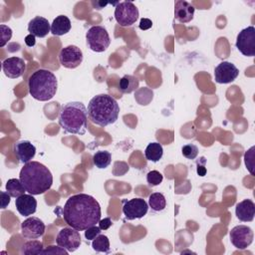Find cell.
<instances>
[{"label":"cell","instance_id":"25","mask_svg":"<svg viewBox=\"0 0 255 255\" xmlns=\"http://www.w3.org/2000/svg\"><path fill=\"white\" fill-rule=\"evenodd\" d=\"M6 191L11 195V197L17 198L25 193V188L18 178H10L6 182Z\"/></svg>","mask_w":255,"mask_h":255},{"label":"cell","instance_id":"14","mask_svg":"<svg viewBox=\"0 0 255 255\" xmlns=\"http://www.w3.org/2000/svg\"><path fill=\"white\" fill-rule=\"evenodd\" d=\"M239 70L230 62L223 61L214 70V80L218 84H229L236 80Z\"/></svg>","mask_w":255,"mask_h":255},{"label":"cell","instance_id":"7","mask_svg":"<svg viewBox=\"0 0 255 255\" xmlns=\"http://www.w3.org/2000/svg\"><path fill=\"white\" fill-rule=\"evenodd\" d=\"M115 19L122 27H129L138 19V9L130 1L118 3L115 9Z\"/></svg>","mask_w":255,"mask_h":255},{"label":"cell","instance_id":"20","mask_svg":"<svg viewBox=\"0 0 255 255\" xmlns=\"http://www.w3.org/2000/svg\"><path fill=\"white\" fill-rule=\"evenodd\" d=\"M235 215L242 222H251L255 216V204L251 199H244L236 204Z\"/></svg>","mask_w":255,"mask_h":255},{"label":"cell","instance_id":"22","mask_svg":"<svg viewBox=\"0 0 255 255\" xmlns=\"http://www.w3.org/2000/svg\"><path fill=\"white\" fill-rule=\"evenodd\" d=\"M139 86V80L131 75H125L119 82V89L122 93L130 94Z\"/></svg>","mask_w":255,"mask_h":255},{"label":"cell","instance_id":"12","mask_svg":"<svg viewBox=\"0 0 255 255\" xmlns=\"http://www.w3.org/2000/svg\"><path fill=\"white\" fill-rule=\"evenodd\" d=\"M59 62L67 69H75L83 62V52L75 45L64 47L59 53Z\"/></svg>","mask_w":255,"mask_h":255},{"label":"cell","instance_id":"8","mask_svg":"<svg viewBox=\"0 0 255 255\" xmlns=\"http://www.w3.org/2000/svg\"><path fill=\"white\" fill-rule=\"evenodd\" d=\"M237 50L246 57L255 56V27L248 26L241 30L236 38Z\"/></svg>","mask_w":255,"mask_h":255},{"label":"cell","instance_id":"19","mask_svg":"<svg viewBox=\"0 0 255 255\" xmlns=\"http://www.w3.org/2000/svg\"><path fill=\"white\" fill-rule=\"evenodd\" d=\"M194 7L187 1L178 0L174 5V18L180 23H188L193 19Z\"/></svg>","mask_w":255,"mask_h":255},{"label":"cell","instance_id":"9","mask_svg":"<svg viewBox=\"0 0 255 255\" xmlns=\"http://www.w3.org/2000/svg\"><path fill=\"white\" fill-rule=\"evenodd\" d=\"M56 243L68 252H74L82 243L80 232L73 227L62 228L57 235Z\"/></svg>","mask_w":255,"mask_h":255},{"label":"cell","instance_id":"11","mask_svg":"<svg viewBox=\"0 0 255 255\" xmlns=\"http://www.w3.org/2000/svg\"><path fill=\"white\" fill-rule=\"evenodd\" d=\"M148 210V204L142 198L123 200V212L128 220L142 218Z\"/></svg>","mask_w":255,"mask_h":255},{"label":"cell","instance_id":"13","mask_svg":"<svg viewBox=\"0 0 255 255\" xmlns=\"http://www.w3.org/2000/svg\"><path fill=\"white\" fill-rule=\"evenodd\" d=\"M45 223L38 217L31 216L21 223L22 236L27 239H38L45 233Z\"/></svg>","mask_w":255,"mask_h":255},{"label":"cell","instance_id":"21","mask_svg":"<svg viewBox=\"0 0 255 255\" xmlns=\"http://www.w3.org/2000/svg\"><path fill=\"white\" fill-rule=\"evenodd\" d=\"M72 27L70 19L65 15L57 16L51 24V33L54 36H63L70 32Z\"/></svg>","mask_w":255,"mask_h":255},{"label":"cell","instance_id":"17","mask_svg":"<svg viewBox=\"0 0 255 255\" xmlns=\"http://www.w3.org/2000/svg\"><path fill=\"white\" fill-rule=\"evenodd\" d=\"M17 211L22 216H30L37 210V200L32 194H22L15 200Z\"/></svg>","mask_w":255,"mask_h":255},{"label":"cell","instance_id":"4","mask_svg":"<svg viewBox=\"0 0 255 255\" xmlns=\"http://www.w3.org/2000/svg\"><path fill=\"white\" fill-rule=\"evenodd\" d=\"M58 120L66 132L83 135L88 127V110L81 102H70L62 106Z\"/></svg>","mask_w":255,"mask_h":255},{"label":"cell","instance_id":"5","mask_svg":"<svg viewBox=\"0 0 255 255\" xmlns=\"http://www.w3.org/2000/svg\"><path fill=\"white\" fill-rule=\"evenodd\" d=\"M28 89L30 95L37 101L47 102L57 93L58 81L56 76L49 70L39 69L29 78Z\"/></svg>","mask_w":255,"mask_h":255},{"label":"cell","instance_id":"1","mask_svg":"<svg viewBox=\"0 0 255 255\" xmlns=\"http://www.w3.org/2000/svg\"><path fill=\"white\" fill-rule=\"evenodd\" d=\"M65 222L78 231L99 223L102 215L101 205L95 197L86 193L70 196L62 210Z\"/></svg>","mask_w":255,"mask_h":255},{"label":"cell","instance_id":"33","mask_svg":"<svg viewBox=\"0 0 255 255\" xmlns=\"http://www.w3.org/2000/svg\"><path fill=\"white\" fill-rule=\"evenodd\" d=\"M101 231L102 229L99 226L93 225L85 230V237L87 240H94L97 236L101 234Z\"/></svg>","mask_w":255,"mask_h":255},{"label":"cell","instance_id":"36","mask_svg":"<svg viewBox=\"0 0 255 255\" xmlns=\"http://www.w3.org/2000/svg\"><path fill=\"white\" fill-rule=\"evenodd\" d=\"M0 196H1V208L5 209L10 203L11 195L7 191H0Z\"/></svg>","mask_w":255,"mask_h":255},{"label":"cell","instance_id":"15","mask_svg":"<svg viewBox=\"0 0 255 255\" xmlns=\"http://www.w3.org/2000/svg\"><path fill=\"white\" fill-rule=\"evenodd\" d=\"M2 70L8 78L17 79L24 74L26 64L22 58L10 57L2 62Z\"/></svg>","mask_w":255,"mask_h":255},{"label":"cell","instance_id":"28","mask_svg":"<svg viewBox=\"0 0 255 255\" xmlns=\"http://www.w3.org/2000/svg\"><path fill=\"white\" fill-rule=\"evenodd\" d=\"M44 249L43 243L39 240H30L23 244L21 248V253L26 255H39Z\"/></svg>","mask_w":255,"mask_h":255},{"label":"cell","instance_id":"10","mask_svg":"<svg viewBox=\"0 0 255 255\" xmlns=\"http://www.w3.org/2000/svg\"><path fill=\"white\" fill-rule=\"evenodd\" d=\"M229 238L234 247L244 250L253 242L254 233L247 225H237L230 230Z\"/></svg>","mask_w":255,"mask_h":255},{"label":"cell","instance_id":"18","mask_svg":"<svg viewBox=\"0 0 255 255\" xmlns=\"http://www.w3.org/2000/svg\"><path fill=\"white\" fill-rule=\"evenodd\" d=\"M28 31L35 37L44 38L51 32V25L49 21L41 16H36L28 23Z\"/></svg>","mask_w":255,"mask_h":255},{"label":"cell","instance_id":"23","mask_svg":"<svg viewBox=\"0 0 255 255\" xmlns=\"http://www.w3.org/2000/svg\"><path fill=\"white\" fill-rule=\"evenodd\" d=\"M163 154L162 145L159 142H150L147 144L144 150V156L147 160L157 162Z\"/></svg>","mask_w":255,"mask_h":255},{"label":"cell","instance_id":"26","mask_svg":"<svg viewBox=\"0 0 255 255\" xmlns=\"http://www.w3.org/2000/svg\"><path fill=\"white\" fill-rule=\"evenodd\" d=\"M148 206L153 211H162L166 206V200L162 193L153 192L148 196Z\"/></svg>","mask_w":255,"mask_h":255},{"label":"cell","instance_id":"34","mask_svg":"<svg viewBox=\"0 0 255 255\" xmlns=\"http://www.w3.org/2000/svg\"><path fill=\"white\" fill-rule=\"evenodd\" d=\"M68 253L69 252L66 249L60 247L59 245L58 246H53V245L49 246L48 248L43 249L41 252V254H64V255H67Z\"/></svg>","mask_w":255,"mask_h":255},{"label":"cell","instance_id":"6","mask_svg":"<svg viewBox=\"0 0 255 255\" xmlns=\"http://www.w3.org/2000/svg\"><path fill=\"white\" fill-rule=\"evenodd\" d=\"M86 41L88 47L96 53L105 52L111 44L110 35L103 26L91 27L86 33Z\"/></svg>","mask_w":255,"mask_h":255},{"label":"cell","instance_id":"38","mask_svg":"<svg viewBox=\"0 0 255 255\" xmlns=\"http://www.w3.org/2000/svg\"><path fill=\"white\" fill-rule=\"evenodd\" d=\"M152 26V21L147 18H141L138 24V27L140 30H147Z\"/></svg>","mask_w":255,"mask_h":255},{"label":"cell","instance_id":"39","mask_svg":"<svg viewBox=\"0 0 255 255\" xmlns=\"http://www.w3.org/2000/svg\"><path fill=\"white\" fill-rule=\"evenodd\" d=\"M25 44L28 46V47H33L35 46L36 44V37L32 34H29L25 37Z\"/></svg>","mask_w":255,"mask_h":255},{"label":"cell","instance_id":"24","mask_svg":"<svg viewBox=\"0 0 255 255\" xmlns=\"http://www.w3.org/2000/svg\"><path fill=\"white\" fill-rule=\"evenodd\" d=\"M112 162V154L108 150H99L93 155V163L100 169L107 168Z\"/></svg>","mask_w":255,"mask_h":255},{"label":"cell","instance_id":"30","mask_svg":"<svg viewBox=\"0 0 255 255\" xmlns=\"http://www.w3.org/2000/svg\"><path fill=\"white\" fill-rule=\"evenodd\" d=\"M163 175L157 170H151L146 174V181L150 186L159 185L162 182Z\"/></svg>","mask_w":255,"mask_h":255},{"label":"cell","instance_id":"32","mask_svg":"<svg viewBox=\"0 0 255 255\" xmlns=\"http://www.w3.org/2000/svg\"><path fill=\"white\" fill-rule=\"evenodd\" d=\"M255 149V147L254 146H252V147H250V149H248L246 152H245V154H244V161H245V165H246V167L249 169V171H250V173L251 174H253V166H254V164H253V158H254V150Z\"/></svg>","mask_w":255,"mask_h":255},{"label":"cell","instance_id":"37","mask_svg":"<svg viewBox=\"0 0 255 255\" xmlns=\"http://www.w3.org/2000/svg\"><path fill=\"white\" fill-rule=\"evenodd\" d=\"M112 225H113V221H112V219L110 217H106L104 219H100V221H99V227L102 230H107Z\"/></svg>","mask_w":255,"mask_h":255},{"label":"cell","instance_id":"35","mask_svg":"<svg viewBox=\"0 0 255 255\" xmlns=\"http://www.w3.org/2000/svg\"><path fill=\"white\" fill-rule=\"evenodd\" d=\"M205 164H206V159L204 156H201L199 158V160L196 162V165H197V168H196V171H197V174L199 176H204L206 174V167H205Z\"/></svg>","mask_w":255,"mask_h":255},{"label":"cell","instance_id":"29","mask_svg":"<svg viewBox=\"0 0 255 255\" xmlns=\"http://www.w3.org/2000/svg\"><path fill=\"white\" fill-rule=\"evenodd\" d=\"M181 152L187 159H195L198 154V147L193 143H188L181 147Z\"/></svg>","mask_w":255,"mask_h":255},{"label":"cell","instance_id":"31","mask_svg":"<svg viewBox=\"0 0 255 255\" xmlns=\"http://www.w3.org/2000/svg\"><path fill=\"white\" fill-rule=\"evenodd\" d=\"M0 30H1V35H0V38H1V41H0V47H4L8 41L11 39L12 37V29L4 24H1L0 25Z\"/></svg>","mask_w":255,"mask_h":255},{"label":"cell","instance_id":"27","mask_svg":"<svg viewBox=\"0 0 255 255\" xmlns=\"http://www.w3.org/2000/svg\"><path fill=\"white\" fill-rule=\"evenodd\" d=\"M92 247L93 249L98 252V253H107L109 254L111 252V247H110V240L109 238L104 235L100 234L97 236L93 242H92Z\"/></svg>","mask_w":255,"mask_h":255},{"label":"cell","instance_id":"2","mask_svg":"<svg viewBox=\"0 0 255 255\" xmlns=\"http://www.w3.org/2000/svg\"><path fill=\"white\" fill-rule=\"evenodd\" d=\"M19 179L25 190L32 195H40L48 191L53 184L50 169L39 161H30L20 170Z\"/></svg>","mask_w":255,"mask_h":255},{"label":"cell","instance_id":"3","mask_svg":"<svg viewBox=\"0 0 255 255\" xmlns=\"http://www.w3.org/2000/svg\"><path fill=\"white\" fill-rule=\"evenodd\" d=\"M88 117L96 125L107 127L117 122L120 106L115 98L107 94L93 97L88 105Z\"/></svg>","mask_w":255,"mask_h":255},{"label":"cell","instance_id":"16","mask_svg":"<svg viewBox=\"0 0 255 255\" xmlns=\"http://www.w3.org/2000/svg\"><path fill=\"white\" fill-rule=\"evenodd\" d=\"M14 151L18 159L25 164L34 158L36 154V147L31 141L23 139L14 144Z\"/></svg>","mask_w":255,"mask_h":255}]
</instances>
